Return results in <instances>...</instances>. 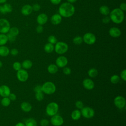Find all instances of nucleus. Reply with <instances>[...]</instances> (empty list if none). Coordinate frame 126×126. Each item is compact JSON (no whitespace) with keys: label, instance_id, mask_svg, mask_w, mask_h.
<instances>
[{"label":"nucleus","instance_id":"obj_1","mask_svg":"<svg viewBox=\"0 0 126 126\" xmlns=\"http://www.w3.org/2000/svg\"><path fill=\"white\" fill-rule=\"evenodd\" d=\"M75 9L74 5L68 2L62 3L59 8V14L64 18H69L73 15Z\"/></svg>","mask_w":126,"mask_h":126},{"label":"nucleus","instance_id":"obj_2","mask_svg":"<svg viewBox=\"0 0 126 126\" xmlns=\"http://www.w3.org/2000/svg\"><path fill=\"white\" fill-rule=\"evenodd\" d=\"M109 17L113 23L119 24L122 23L125 19L124 12L119 8H116L110 12Z\"/></svg>","mask_w":126,"mask_h":126},{"label":"nucleus","instance_id":"obj_3","mask_svg":"<svg viewBox=\"0 0 126 126\" xmlns=\"http://www.w3.org/2000/svg\"><path fill=\"white\" fill-rule=\"evenodd\" d=\"M42 91L47 94H52L55 93L56 90V85L51 81L45 82L42 86Z\"/></svg>","mask_w":126,"mask_h":126},{"label":"nucleus","instance_id":"obj_4","mask_svg":"<svg viewBox=\"0 0 126 126\" xmlns=\"http://www.w3.org/2000/svg\"><path fill=\"white\" fill-rule=\"evenodd\" d=\"M59 109V105L55 102H51L47 104L46 107V113L49 116H53L57 114Z\"/></svg>","mask_w":126,"mask_h":126},{"label":"nucleus","instance_id":"obj_5","mask_svg":"<svg viewBox=\"0 0 126 126\" xmlns=\"http://www.w3.org/2000/svg\"><path fill=\"white\" fill-rule=\"evenodd\" d=\"M68 49V46L67 43L63 41L57 42L54 46V50L56 53L59 55H63L65 53Z\"/></svg>","mask_w":126,"mask_h":126},{"label":"nucleus","instance_id":"obj_6","mask_svg":"<svg viewBox=\"0 0 126 126\" xmlns=\"http://www.w3.org/2000/svg\"><path fill=\"white\" fill-rule=\"evenodd\" d=\"M81 116L86 119H91L94 115V111L91 107L85 106L83 107L81 109Z\"/></svg>","mask_w":126,"mask_h":126},{"label":"nucleus","instance_id":"obj_7","mask_svg":"<svg viewBox=\"0 0 126 126\" xmlns=\"http://www.w3.org/2000/svg\"><path fill=\"white\" fill-rule=\"evenodd\" d=\"M9 22L6 19H0V33H7L10 28Z\"/></svg>","mask_w":126,"mask_h":126},{"label":"nucleus","instance_id":"obj_8","mask_svg":"<svg viewBox=\"0 0 126 126\" xmlns=\"http://www.w3.org/2000/svg\"><path fill=\"white\" fill-rule=\"evenodd\" d=\"M83 41L88 45H93L96 42V36L92 32H87L83 36Z\"/></svg>","mask_w":126,"mask_h":126},{"label":"nucleus","instance_id":"obj_9","mask_svg":"<svg viewBox=\"0 0 126 126\" xmlns=\"http://www.w3.org/2000/svg\"><path fill=\"white\" fill-rule=\"evenodd\" d=\"M114 104L118 109H123L126 106V99L121 95L117 96L114 99Z\"/></svg>","mask_w":126,"mask_h":126},{"label":"nucleus","instance_id":"obj_10","mask_svg":"<svg viewBox=\"0 0 126 126\" xmlns=\"http://www.w3.org/2000/svg\"><path fill=\"white\" fill-rule=\"evenodd\" d=\"M16 77L18 80L22 82L27 81L29 78V73L25 69H21L17 71Z\"/></svg>","mask_w":126,"mask_h":126},{"label":"nucleus","instance_id":"obj_11","mask_svg":"<svg viewBox=\"0 0 126 126\" xmlns=\"http://www.w3.org/2000/svg\"><path fill=\"white\" fill-rule=\"evenodd\" d=\"M50 122L54 126H61L63 124L64 120L61 116L56 114L51 117Z\"/></svg>","mask_w":126,"mask_h":126},{"label":"nucleus","instance_id":"obj_12","mask_svg":"<svg viewBox=\"0 0 126 126\" xmlns=\"http://www.w3.org/2000/svg\"><path fill=\"white\" fill-rule=\"evenodd\" d=\"M68 60L67 58L64 56H60L56 59V64L58 67L63 68L66 66Z\"/></svg>","mask_w":126,"mask_h":126},{"label":"nucleus","instance_id":"obj_13","mask_svg":"<svg viewBox=\"0 0 126 126\" xmlns=\"http://www.w3.org/2000/svg\"><path fill=\"white\" fill-rule=\"evenodd\" d=\"M82 84L84 88L88 90H92L94 87V83L90 78L85 79L83 81Z\"/></svg>","mask_w":126,"mask_h":126},{"label":"nucleus","instance_id":"obj_14","mask_svg":"<svg viewBox=\"0 0 126 126\" xmlns=\"http://www.w3.org/2000/svg\"><path fill=\"white\" fill-rule=\"evenodd\" d=\"M11 93L10 88L6 85H2L0 86V95L2 97H8Z\"/></svg>","mask_w":126,"mask_h":126},{"label":"nucleus","instance_id":"obj_15","mask_svg":"<svg viewBox=\"0 0 126 126\" xmlns=\"http://www.w3.org/2000/svg\"><path fill=\"white\" fill-rule=\"evenodd\" d=\"M13 8L12 5L8 3H4L0 6V13L3 14L10 13L12 11Z\"/></svg>","mask_w":126,"mask_h":126},{"label":"nucleus","instance_id":"obj_16","mask_svg":"<svg viewBox=\"0 0 126 126\" xmlns=\"http://www.w3.org/2000/svg\"><path fill=\"white\" fill-rule=\"evenodd\" d=\"M109 34L112 37L117 38L119 37L121 35V30L117 27H112L109 30Z\"/></svg>","mask_w":126,"mask_h":126},{"label":"nucleus","instance_id":"obj_17","mask_svg":"<svg viewBox=\"0 0 126 126\" xmlns=\"http://www.w3.org/2000/svg\"><path fill=\"white\" fill-rule=\"evenodd\" d=\"M48 16L45 13H41L39 14L36 18V21L38 25H43L48 21Z\"/></svg>","mask_w":126,"mask_h":126},{"label":"nucleus","instance_id":"obj_18","mask_svg":"<svg viewBox=\"0 0 126 126\" xmlns=\"http://www.w3.org/2000/svg\"><path fill=\"white\" fill-rule=\"evenodd\" d=\"M32 6L30 4H25L23 5L21 9V13L25 16L30 15L32 12Z\"/></svg>","mask_w":126,"mask_h":126},{"label":"nucleus","instance_id":"obj_19","mask_svg":"<svg viewBox=\"0 0 126 126\" xmlns=\"http://www.w3.org/2000/svg\"><path fill=\"white\" fill-rule=\"evenodd\" d=\"M62 20V17L58 13L53 14L50 19L51 23L54 25H58L60 24Z\"/></svg>","mask_w":126,"mask_h":126},{"label":"nucleus","instance_id":"obj_20","mask_svg":"<svg viewBox=\"0 0 126 126\" xmlns=\"http://www.w3.org/2000/svg\"><path fill=\"white\" fill-rule=\"evenodd\" d=\"M21 110L25 112H29L32 109V106L31 103L28 102H23L20 104Z\"/></svg>","mask_w":126,"mask_h":126},{"label":"nucleus","instance_id":"obj_21","mask_svg":"<svg viewBox=\"0 0 126 126\" xmlns=\"http://www.w3.org/2000/svg\"><path fill=\"white\" fill-rule=\"evenodd\" d=\"M10 54L9 49L5 45L0 46V56L6 57Z\"/></svg>","mask_w":126,"mask_h":126},{"label":"nucleus","instance_id":"obj_22","mask_svg":"<svg viewBox=\"0 0 126 126\" xmlns=\"http://www.w3.org/2000/svg\"><path fill=\"white\" fill-rule=\"evenodd\" d=\"M81 116V111L79 109H75L73 110L71 113V118L74 121L78 120Z\"/></svg>","mask_w":126,"mask_h":126},{"label":"nucleus","instance_id":"obj_23","mask_svg":"<svg viewBox=\"0 0 126 126\" xmlns=\"http://www.w3.org/2000/svg\"><path fill=\"white\" fill-rule=\"evenodd\" d=\"M47 71L51 74H55L58 71V67L56 64H50L47 67Z\"/></svg>","mask_w":126,"mask_h":126},{"label":"nucleus","instance_id":"obj_24","mask_svg":"<svg viewBox=\"0 0 126 126\" xmlns=\"http://www.w3.org/2000/svg\"><path fill=\"white\" fill-rule=\"evenodd\" d=\"M99 12L103 15L107 16L110 13V9L106 5H101L99 8Z\"/></svg>","mask_w":126,"mask_h":126},{"label":"nucleus","instance_id":"obj_25","mask_svg":"<svg viewBox=\"0 0 126 126\" xmlns=\"http://www.w3.org/2000/svg\"><path fill=\"white\" fill-rule=\"evenodd\" d=\"M22 67L25 69H30L32 66V63L30 60H25L21 63Z\"/></svg>","mask_w":126,"mask_h":126},{"label":"nucleus","instance_id":"obj_26","mask_svg":"<svg viewBox=\"0 0 126 126\" xmlns=\"http://www.w3.org/2000/svg\"><path fill=\"white\" fill-rule=\"evenodd\" d=\"M44 50L47 53H51L54 50V46L53 44L48 42L44 45Z\"/></svg>","mask_w":126,"mask_h":126},{"label":"nucleus","instance_id":"obj_27","mask_svg":"<svg viewBox=\"0 0 126 126\" xmlns=\"http://www.w3.org/2000/svg\"><path fill=\"white\" fill-rule=\"evenodd\" d=\"M25 126H37V123L36 121L33 118H29L27 119L24 123Z\"/></svg>","mask_w":126,"mask_h":126},{"label":"nucleus","instance_id":"obj_28","mask_svg":"<svg viewBox=\"0 0 126 126\" xmlns=\"http://www.w3.org/2000/svg\"><path fill=\"white\" fill-rule=\"evenodd\" d=\"M98 73V70L94 68H91L88 71V75L91 78H94L96 77Z\"/></svg>","mask_w":126,"mask_h":126},{"label":"nucleus","instance_id":"obj_29","mask_svg":"<svg viewBox=\"0 0 126 126\" xmlns=\"http://www.w3.org/2000/svg\"><path fill=\"white\" fill-rule=\"evenodd\" d=\"M8 41L7 35L6 34L0 33V46L5 45Z\"/></svg>","mask_w":126,"mask_h":126},{"label":"nucleus","instance_id":"obj_30","mask_svg":"<svg viewBox=\"0 0 126 126\" xmlns=\"http://www.w3.org/2000/svg\"><path fill=\"white\" fill-rule=\"evenodd\" d=\"M8 33L16 37L19 34V30L18 29V28L16 27H12L10 28Z\"/></svg>","mask_w":126,"mask_h":126},{"label":"nucleus","instance_id":"obj_31","mask_svg":"<svg viewBox=\"0 0 126 126\" xmlns=\"http://www.w3.org/2000/svg\"><path fill=\"white\" fill-rule=\"evenodd\" d=\"M1 104L4 107L8 106L11 103V100L8 97H2L1 99H0Z\"/></svg>","mask_w":126,"mask_h":126},{"label":"nucleus","instance_id":"obj_32","mask_svg":"<svg viewBox=\"0 0 126 126\" xmlns=\"http://www.w3.org/2000/svg\"><path fill=\"white\" fill-rule=\"evenodd\" d=\"M120 80V77L118 75L114 74L110 77V81L111 83L113 84H116L119 82Z\"/></svg>","mask_w":126,"mask_h":126},{"label":"nucleus","instance_id":"obj_33","mask_svg":"<svg viewBox=\"0 0 126 126\" xmlns=\"http://www.w3.org/2000/svg\"><path fill=\"white\" fill-rule=\"evenodd\" d=\"M73 43L76 45H80L83 42L82 37L80 36H76L73 39Z\"/></svg>","mask_w":126,"mask_h":126},{"label":"nucleus","instance_id":"obj_34","mask_svg":"<svg viewBox=\"0 0 126 126\" xmlns=\"http://www.w3.org/2000/svg\"><path fill=\"white\" fill-rule=\"evenodd\" d=\"M35 97L37 101H42L44 98V93L42 92L35 93Z\"/></svg>","mask_w":126,"mask_h":126},{"label":"nucleus","instance_id":"obj_35","mask_svg":"<svg viewBox=\"0 0 126 126\" xmlns=\"http://www.w3.org/2000/svg\"><path fill=\"white\" fill-rule=\"evenodd\" d=\"M12 67L15 70L17 71L22 68V65L20 62H15L13 63Z\"/></svg>","mask_w":126,"mask_h":126},{"label":"nucleus","instance_id":"obj_36","mask_svg":"<svg viewBox=\"0 0 126 126\" xmlns=\"http://www.w3.org/2000/svg\"><path fill=\"white\" fill-rule=\"evenodd\" d=\"M48 41L49 43L54 45L57 43V38L54 35H51L48 37Z\"/></svg>","mask_w":126,"mask_h":126},{"label":"nucleus","instance_id":"obj_37","mask_svg":"<svg viewBox=\"0 0 126 126\" xmlns=\"http://www.w3.org/2000/svg\"><path fill=\"white\" fill-rule=\"evenodd\" d=\"M75 105L77 109H81L84 107L83 102L81 100H77L75 103Z\"/></svg>","mask_w":126,"mask_h":126},{"label":"nucleus","instance_id":"obj_38","mask_svg":"<svg viewBox=\"0 0 126 126\" xmlns=\"http://www.w3.org/2000/svg\"><path fill=\"white\" fill-rule=\"evenodd\" d=\"M49 121L46 119H42L40 121V125L41 126H48L49 125Z\"/></svg>","mask_w":126,"mask_h":126},{"label":"nucleus","instance_id":"obj_39","mask_svg":"<svg viewBox=\"0 0 126 126\" xmlns=\"http://www.w3.org/2000/svg\"><path fill=\"white\" fill-rule=\"evenodd\" d=\"M63 73L65 74V75H69L71 74V69L68 67H63Z\"/></svg>","mask_w":126,"mask_h":126},{"label":"nucleus","instance_id":"obj_40","mask_svg":"<svg viewBox=\"0 0 126 126\" xmlns=\"http://www.w3.org/2000/svg\"><path fill=\"white\" fill-rule=\"evenodd\" d=\"M123 81H126V70L125 69H123L121 73H120V77Z\"/></svg>","mask_w":126,"mask_h":126},{"label":"nucleus","instance_id":"obj_41","mask_svg":"<svg viewBox=\"0 0 126 126\" xmlns=\"http://www.w3.org/2000/svg\"><path fill=\"white\" fill-rule=\"evenodd\" d=\"M18 50L16 48H12L10 51V54L13 56H15L18 54Z\"/></svg>","mask_w":126,"mask_h":126},{"label":"nucleus","instance_id":"obj_42","mask_svg":"<svg viewBox=\"0 0 126 126\" xmlns=\"http://www.w3.org/2000/svg\"><path fill=\"white\" fill-rule=\"evenodd\" d=\"M32 10L34 11H38L40 9V5L38 3H35L32 6Z\"/></svg>","mask_w":126,"mask_h":126},{"label":"nucleus","instance_id":"obj_43","mask_svg":"<svg viewBox=\"0 0 126 126\" xmlns=\"http://www.w3.org/2000/svg\"><path fill=\"white\" fill-rule=\"evenodd\" d=\"M7 38H8V40L10 42H14L15 40H16V37L14 36L11 34H10L9 33H7V34H6Z\"/></svg>","mask_w":126,"mask_h":126},{"label":"nucleus","instance_id":"obj_44","mask_svg":"<svg viewBox=\"0 0 126 126\" xmlns=\"http://www.w3.org/2000/svg\"><path fill=\"white\" fill-rule=\"evenodd\" d=\"M8 97H9V98L10 99V100H11V101H15V100H16V99H17V96H16V95L15 94H14V93H10V94L9 95V96H8Z\"/></svg>","mask_w":126,"mask_h":126},{"label":"nucleus","instance_id":"obj_45","mask_svg":"<svg viewBox=\"0 0 126 126\" xmlns=\"http://www.w3.org/2000/svg\"><path fill=\"white\" fill-rule=\"evenodd\" d=\"M36 31L38 33H41L43 31V27L42 25H38L36 28Z\"/></svg>","mask_w":126,"mask_h":126},{"label":"nucleus","instance_id":"obj_46","mask_svg":"<svg viewBox=\"0 0 126 126\" xmlns=\"http://www.w3.org/2000/svg\"><path fill=\"white\" fill-rule=\"evenodd\" d=\"M111 21L110 19V17L107 16H105L104 18H102V22L104 23V24H107L108 23H109L110 22V21Z\"/></svg>","mask_w":126,"mask_h":126},{"label":"nucleus","instance_id":"obj_47","mask_svg":"<svg viewBox=\"0 0 126 126\" xmlns=\"http://www.w3.org/2000/svg\"><path fill=\"white\" fill-rule=\"evenodd\" d=\"M34 91L35 93L42 92V87L40 85H37L34 88Z\"/></svg>","mask_w":126,"mask_h":126},{"label":"nucleus","instance_id":"obj_48","mask_svg":"<svg viewBox=\"0 0 126 126\" xmlns=\"http://www.w3.org/2000/svg\"><path fill=\"white\" fill-rule=\"evenodd\" d=\"M119 8L122 10L123 11H125L126 10V4L125 2H122L120 4Z\"/></svg>","mask_w":126,"mask_h":126},{"label":"nucleus","instance_id":"obj_49","mask_svg":"<svg viewBox=\"0 0 126 126\" xmlns=\"http://www.w3.org/2000/svg\"><path fill=\"white\" fill-rule=\"evenodd\" d=\"M61 0H50V2L54 5H58L60 4L61 2Z\"/></svg>","mask_w":126,"mask_h":126},{"label":"nucleus","instance_id":"obj_50","mask_svg":"<svg viewBox=\"0 0 126 126\" xmlns=\"http://www.w3.org/2000/svg\"><path fill=\"white\" fill-rule=\"evenodd\" d=\"M15 126H25V125L22 122H19L17 123Z\"/></svg>","mask_w":126,"mask_h":126},{"label":"nucleus","instance_id":"obj_51","mask_svg":"<svg viewBox=\"0 0 126 126\" xmlns=\"http://www.w3.org/2000/svg\"><path fill=\"white\" fill-rule=\"evenodd\" d=\"M69 3H74L75 2H76L77 0H66Z\"/></svg>","mask_w":126,"mask_h":126},{"label":"nucleus","instance_id":"obj_52","mask_svg":"<svg viewBox=\"0 0 126 126\" xmlns=\"http://www.w3.org/2000/svg\"><path fill=\"white\" fill-rule=\"evenodd\" d=\"M7 0H0V4H3L6 2Z\"/></svg>","mask_w":126,"mask_h":126},{"label":"nucleus","instance_id":"obj_53","mask_svg":"<svg viewBox=\"0 0 126 126\" xmlns=\"http://www.w3.org/2000/svg\"><path fill=\"white\" fill-rule=\"evenodd\" d=\"M2 66V63L1 62V61H0V68H1Z\"/></svg>","mask_w":126,"mask_h":126},{"label":"nucleus","instance_id":"obj_54","mask_svg":"<svg viewBox=\"0 0 126 126\" xmlns=\"http://www.w3.org/2000/svg\"></svg>","mask_w":126,"mask_h":126},{"label":"nucleus","instance_id":"obj_55","mask_svg":"<svg viewBox=\"0 0 126 126\" xmlns=\"http://www.w3.org/2000/svg\"></svg>","mask_w":126,"mask_h":126}]
</instances>
